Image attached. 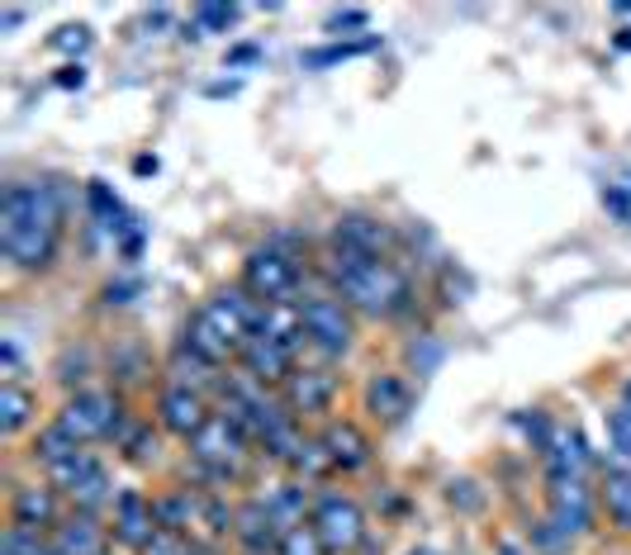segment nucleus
I'll return each mask as SVG.
<instances>
[{
  "label": "nucleus",
  "mask_w": 631,
  "mask_h": 555,
  "mask_svg": "<svg viewBox=\"0 0 631 555\" xmlns=\"http://www.w3.org/2000/svg\"><path fill=\"white\" fill-rule=\"evenodd\" d=\"M309 527L319 532L328 555H352L361 542H366V513H361V503L352 494H338V489H328V494L313 499Z\"/></svg>",
  "instance_id": "5"
},
{
  "label": "nucleus",
  "mask_w": 631,
  "mask_h": 555,
  "mask_svg": "<svg viewBox=\"0 0 631 555\" xmlns=\"http://www.w3.org/2000/svg\"><path fill=\"white\" fill-rule=\"evenodd\" d=\"M408 555H437V551H428V546H418V551H408Z\"/></svg>",
  "instance_id": "40"
},
{
  "label": "nucleus",
  "mask_w": 631,
  "mask_h": 555,
  "mask_svg": "<svg viewBox=\"0 0 631 555\" xmlns=\"http://www.w3.org/2000/svg\"><path fill=\"white\" fill-rule=\"evenodd\" d=\"M598 494H603V509L612 517V527L631 536V470L612 461L603 470V489H598Z\"/></svg>",
  "instance_id": "21"
},
{
  "label": "nucleus",
  "mask_w": 631,
  "mask_h": 555,
  "mask_svg": "<svg viewBox=\"0 0 631 555\" xmlns=\"http://www.w3.org/2000/svg\"><path fill=\"white\" fill-rule=\"evenodd\" d=\"M612 43H618L622 53H631V29H618V39H612Z\"/></svg>",
  "instance_id": "38"
},
{
  "label": "nucleus",
  "mask_w": 631,
  "mask_h": 555,
  "mask_svg": "<svg viewBox=\"0 0 631 555\" xmlns=\"http://www.w3.org/2000/svg\"><path fill=\"white\" fill-rule=\"evenodd\" d=\"M261 309L243 285L238 290H218L214 299H204V305L185 319V332H181V346H191V352L200 361H210V366L224 371L228 361H238L243 356V346L247 338L257 332L261 323Z\"/></svg>",
  "instance_id": "2"
},
{
  "label": "nucleus",
  "mask_w": 631,
  "mask_h": 555,
  "mask_svg": "<svg viewBox=\"0 0 631 555\" xmlns=\"http://www.w3.org/2000/svg\"><path fill=\"white\" fill-rule=\"evenodd\" d=\"M366 414L375 423H399L408 414V385L394 371H375L366 380Z\"/></svg>",
  "instance_id": "19"
},
{
  "label": "nucleus",
  "mask_w": 631,
  "mask_h": 555,
  "mask_svg": "<svg viewBox=\"0 0 631 555\" xmlns=\"http://www.w3.org/2000/svg\"><path fill=\"white\" fill-rule=\"evenodd\" d=\"M57 47H67V53H72V47H76V53H82V47L90 43V29L86 24H67V29H57V39H53Z\"/></svg>",
  "instance_id": "34"
},
{
  "label": "nucleus",
  "mask_w": 631,
  "mask_h": 555,
  "mask_svg": "<svg viewBox=\"0 0 631 555\" xmlns=\"http://www.w3.org/2000/svg\"><path fill=\"white\" fill-rule=\"evenodd\" d=\"M470 489H475V484H470V480H461V484H451V489H447V499H451V503H461V509H470V513H475L484 499H480V494H470Z\"/></svg>",
  "instance_id": "35"
},
{
  "label": "nucleus",
  "mask_w": 631,
  "mask_h": 555,
  "mask_svg": "<svg viewBox=\"0 0 631 555\" xmlns=\"http://www.w3.org/2000/svg\"><path fill=\"white\" fill-rule=\"evenodd\" d=\"M138 555H191V536H177V532H157L152 542L138 551Z\"/></svg>",
  "instance_id": "32"
},
{
  "label": "nucleus",
  "mask_w": 631,
  "mask_h": 555,
  "mask_svg": "<svg viewBox=\"0 0 631 555\" xmlns=\"http://www.w3.org/2000/svg\"><path fill=\"white\" fill-rule=\"evenodd\" d=\"M238 20V6H195V24L204 34H218V29H228Z\"/></svg>",
  "instance_id": "31"
},
{
  "label": "nucleus",
  "mask_w": 631,
  "mask_h": 555,
  "mask_svg": "<svg viewBox=\"0 0 631 555\" xmlns=\"http://www.w3.org/2000/svg\"><path fill=\"white\" fill-rule=\"evenodd\" d=\"M67 499H72V509H76V513L100 517L105 509H115V499H119V494H115V480H109V470H105V466H96V470H90L82 484L72 489Z\"/></svg>",
  "instance_id": "22"
},
{
  "label": "nucleus",
  "mask_w": 631,
  "mask_h": 555,
  "mask_svg": "<svg viewBox=\"0 0 631 555\" xmlns=\"http://www.w3.org/2000/svg\"><path fill=\"white\" fill-rule=\"evenodd\" d=\"M299 313H304V338L319 346L323 356H346V352H352L356 328H352V313H346L342 299L309 295V299H299Z\"/></svg>",
  "instance_id": "8"
},
{
  "label": "nucleus",
  "mask_w": 631,
  "mask_h": 555,
  "mask_svg": "<svg viewBox=\"0 0 631 555\" xmlns=\"http://www.w3.org/2000/svg\"><path fill=\"white\" fill-rule=\"evenodd\" d=\"M608 437H612V451H618V466L631 470V414L627 408L608 414Z\"/></svg>",
  "instance_id": "30"
},
{
  "label": "nucleus",
  "mask_w": 631,
  "mask_h": 555,
  "mask_svg": "<svg viewBox=\"0 0 631 555\" xmlns=\"http://www.w3.org/2000/svg\"><path fill=\"white\" fill-rule=\"evenodd\" d=\"M546 499H550V536H579L589 527V484L570 470H546Z\"/></svg>",
  "instance_id": "10"
},
{
  "label": "nucleus",
  "mask_w": 631,
  "mask_h": 555,
  "mask_svg": "<svg viewBox=\"0 0 631 555\" xmlns=\"http://www.w3.org/2000/svg\"><path fill=\"white\" fill-rule=\"evenodd\" d=\"M338 247L356 252V257H385L394 247V233H389V224H381V218H371V214H346V218H338Z\"/></svg>",
  "instance_id": "17"
},
{
  "label": "nucleus",
  "mask_w": 631,
  "mask_h": 555,
  "mask_svg": "<svg viewBox=\"0 0 631 555\" xmlns=\"http://www.w3.org/2000/svg\"><path fill=\"white\" fill-rule=\"evenodd\" d=\"M57 423L86 447V441H100L119 427V399L115 394H105V389H82V394H72V399L62 404Z\"/></svg>",
  "instance_id": "9"
},
{
  "label": "nucleus",
  "mask_w": 631,
  "mask_h": 555,
  "mask_svg": "<svg viewBox=\"0 0 631 555\" xmlns=\"http://www.w3.org/2000/svg\"><path fill=\"white\" fill-rule=\"evenodd\" d=\"M49 542L57 555H109V532L100 527V517H90V513L62 517Z\"/></svg>",
  "instance_id": "16"
},
{
  "label": "nucleus",
  "mask_w": 631,
  "mask_h": 555,
  "mask_svg": "<svg viewBox=\"0 0 631 555\" xmlns=\"http://www.w3.org/2000/svg\"><path fill=\"white\" fill-rule=\"evenodd\" d=\"M290 470L299 474V480H323L328 470H333V461H328V451H323V441L319 437H304V447L295 451V461H290Z\"/></svg>",
  "instance_id": "27"
},
{
  "label": "nucleus",
  "mask_w": 631,
  "mask_h": 555,
  "mask_svg": "<svg viewBox=\"0 0 631 555\" xmlns=\"http://www.w3.org/2000/svg\"><path fill=\"white\" fill-rule=\"evenodd\" d=\"M96 466H100V461H96V456H90V451L82 447L76 456H67V461H62V466H53V470H49V480H53L57 494H72V489L82 484V480H86V474L96 470Z\"/></svg>",
  "instance_id": "26"
},
{
  "label": "nucleus",
  "mask_w": 631,
  "mask_h": 555,
  "mask_svg": "<svg viewBox=\"0 0 631 555\" xmlns=\"http://www.w3.org/2000/svg\"><path fill=\"white\" fill-rule=\"evenodd\" d=\"M62 243V204L53 185L14 181L0 195V252L20 271H43L53 266Z\"/></svg>",
  "instance_id": "1"
},
{
  "label": "nucleus",
  "mask_w": 631,
  "mask_h": 555,
  "mask_svg": "<svg viewBox=\"0 0 631 555\" xmlns=\"http://www.w3.org/2000/svg\"><path fill=\"white\" fill-rule=\"evenodd\" d=\"M243 290L257 299V305H286V299L299 290V262L286 257L280 247L247 252V262H243Z\"/></svg>",
  "instance_id": "6"
},
{
  "label": "nucleus",
  "mask_w": 631,
  "mask_h": 555,
  "mask_svg": "<svg viewBox=\"0 0 631 555\" xmlns=\"http://www.w3.org/2000/svg\"><path fill=\"white\" fill-rule=\"evenodd\" d=\"M276 555H328V551L319 542V532L304 522V527H290L286 536H280V551Z\"/></svg>",
  "instance_id": "29"
},
{
  "label": "nucleus",
  "mask_w": 631,
  "mask_h": 555,
  "mask_svg": "<svg viewBox=\"0 0 631 555\" xmlns=\"http://www.w3.org/2000/svg\"><path fill=\"white\" fill-rule=\"evenodd\" d=\"M238 366H243V375L257 380V385H286L290 371H295V352H286V346L271 342V338H261V332H252Z\"/></svg>",
  "instance_id": "14"
},
{
  "label": "nucleus",
  "mask_w": 631,
  "mask_h": 555,
  "mask_svg": "<svg viewBox=\"0 0 631 555\" xmlns=\"http://www.w3.org/2000/svg\"><path fill=\"white\" fill-rule=\"evenodd\" d=\"M124 451H129L133 461H148V456H157V437H152V427H133V433L124 437Z\"/></svg>",
  "instance_id": "33"
},
{
  "label": "nucleus",
  "mask_w": 631,
  "mask_h": 555,
  "mask_svg": "<svg viewBox=\"0 0 631 555\" xmlns=\"http://www.w3.org/2000/svg\"><path fill=\"white\" fill-rule=\"evenodd\" d=\"M82 451V441H76L67 427L62 423H53V427H43V433L34 437V447H29V456H34V461L43 466V470H53V466H62L67 461V456H76Z\"/></svg>",
  "instance_id": "24"
},
{
  "label": "nucleus",
  "mask_w": 631,
  "mask_h": 555,
  "mask_svg": "<svg viewBox=\"0 0 631 555\" xmlns=\"http://www.w3.org/2000/svg\"><path fill=\"white\" fill-rule=\"evenodd\" d=\"M266 509H271V517L280 522V532H290V527H304V513L309 509V494H304V484H280L271 499H266Z\"/></svg>",
  "instance_id": "25"
},
{
  "label": "nucleus",
  "mask_w": 631,
  "mask_h": 555,
  "mask_svg": "<svg viewBox=\"0 0 631 555\" xmlns=\"http://www.w3.org/2000/svg\"><path fill=\"white\" fill-rule=\"evenodd\" d=\"M34 408H39V399L20 385V380H14V385H0V433L20 437L24 427L34 423Z\"/></svg>",
  "instance_id": "23"
},
{
  "label": "nucleus",
  "mask_w": 631,
  "mask_h": 555,
  "mask_svg": "<svg viewBox=\"0 0 631 555\" xmlns=\"http://www.w3.org/2000/svg\"><path fill=\"white\" fill-rule=\"evenodd\" d=\"M319 441H323V451H328V461H333V470H361L371 461V437L361 433V427L352 423V418H333L319 433Z\"/></svg>",
  "instance_id": "15"
},
{
  "label": "nucleus",
  "mask_w": 631,
  "mask_h": 555,
  "mask_svg": "<svg viewBox=\"0 0 631 555\" xmlns=\"http://www.w3.org/2000/svg\"><path fill=\"white\" fill-rule=\"evenodd\" d=\"M247 451H252V437L243 433L238 423H233L228 414H210V423L200 427V433L191 437V456H195V466L210 474V480L218 484H233L238 480V470L247 461Z\"/></svg>",
  "instance_id": "4"
},
{
  "label": "nucleus",
  "mask_w": 631,
  "mask_h": 555,
  "mask_svg": "<svg viewBox=\"0 0 631 555\" xmlns=\"http://www.w3.org/2000/svg\"><path fill=\"white\" fill-rule=\"evenodd\" d=\"M338 394H342V380L333 371H323V366H295L290 380L280 385V404H286V414L295 423H304V418L333 414Z\"/></svg>",
  "instance_id": "7"
},
{
  "label": "nucleus",
  "mask_w": 631,
  "mask_h": 555,
  "mask_svg": "<svg viewBox=\"0 0 631 555\" xmlns=\"http://www.w3.org/2000/svg\"><path fill=\"white\" fill-rule=\"evenodd\" d=\"M375 39H361V43H333V47H319V53H304V67H333V62H346V57H361L371 53Z\"/></svg>",
  "instance_id": "28"
},
{
  "label": "nucleus",
  "mask_w": 631,
  "mask_h": 555,
  "mask_svg": "<svg viewBox=\"0 0 631 555\" xmlns=\"http://www.w3.org/2000/svg\"><path fill=\"white\" fill-rule=\"evenodd\" d=\"M280 522L266 509V499H247L238 503V522H233V542H238L247 555H276L280 551Z\"/></svg>",
  "instance_id": "13"
},
{
  "label": "nucleus",
  "mask_w": 631,
  "mask_h": 555,
  "mask_svg": "<svg viewBox=\"0 0 631 555\" xmlns=\"http://www.w3.org/2000/svg\"><path fill=\"white\" fill-rule=\"evenodd\" d=\"M157 423L167 427L171 437H185L191 441L204 423H210V408H204V394L185 389V385H167L157 394Z\"/></svg>",
  "instance_id": "12"
},
{
  "label": "nucleus",
  "mask_w": 631,
  "mask_h": 555,
  "mask_svg": "<svg viewBox=\"0 0 631 555\" xmlns=\"http://www.w3.org/2000/svg\"><path fill=\"white\" fill-rule=\"evenodd\" d=\"M82 82H86V72L76 67V62H67V67L57 72V86H62V90H72V86H82Z\"/></svg>",
  "instance_id": "36"
},
{
  "label": "nucleus",
  "mask_w": 631,
  "mask_h": 555,
  "mask_svg": "<svg viewBox=\"0 0 631 555\" xmlns=\"http://www.w3.org/2000/svg\"><path fill=\"white\" fill-rule=\"evenodd\" d=\"M109 513H115V517H109V536H115L119 546H129L133 555L143 551L157 532H162V527H157V509H152V499L143 494V489H124Z\"/></svg>",
  "instance_id": "11"
},
{
  "label": "nucleus",
  "mask_w": 631,
  "mask_h": 555,
  "mask_svg": "<svg viewBox=\"0 0 631 555\" xmlns=\"http://www.w3.org/2000/svg\"><path fill=\"white\" fill-rule=\"evenodd\" d=\"M622 408H627V414H631V380H627V389H622Z\"/></svg>",
  "instance_id": "39"
},
{
  "label": "nucleus",
  "mask_w": 631,
  "mask_h": 555,
  "mask_svg": "<svg viewBox=\"0 0 631 555\" xmlns=\"http://www.w3.org/2000/svg\"><path fill=\"white\" fill-rule=\"evenodd\" d=\"M328 276L346 309L371 313V319H404L414 309V285L389 257H356V252H333Z\"/></svg>",
  "instance_id": "3"
},
{
  "label": "nucleus",
  "mask_w": 631,
  "mask_h": 555,
  "mask_svg": "<svg viewBox=\"0 0 631 555\" xmlns=\"http://www.w3.org/2000/svg\"><path fill=\"white\" fill-rule=\"evenodd\" d=\"M257 332H261V338H271V342H280L286 352H299V346L309 342L304 338V313H299L295 299H286V305H266Z\"/></svg>",
  "instance_id": "20"
},
{
  "label": "nucleus",
  "mask_w": 631,
  "mask_h": 555,
  "mask_svg": "<svg viewBox=\"0 0 631 555\" xmlns=\"http://www.w3.org/2000/svg\"><path fill=\"white\" fill-rule=\"evenodd\" d=\"M133 171H138V177H148V171H157V162H152V157H138Z\"/></svg>",
  "instance_id": "37"
},
{
  "label": "nucleus",
  "mask_w": 631,
  "mask_h": 555,
  "mask_svg": "<svg viewBox=\"0 0 631 555\" xmlns=\"http://www.w3.org/2000/svg\"><path fill=\"white\" fill-rule=\"evenodd\" d=\"M10 522L20 527H34V532H53L57 527V489H39V484H20L10 494Z\"/></svg>",
  "instance_id": "18"
}]
</instances>
